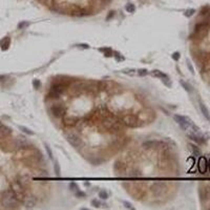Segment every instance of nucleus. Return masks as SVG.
<instances>
[{
	"mask_svg": "<svg viewBox=\"0 0 210 210\" xmlns=\"http://www.w3.org/2000/svg\"><path fill=\"white\" fill-rule=\"evenodd\" d=\"M99 198H101L102 200H106L108 198V193L106 192V190H101L99 192Z\"/></svg>",
	"mask_w": 210,
	"mask_h": 210,
	"instance_id": "nucleus-23",
	"label": "nucleus"
},
{
	"mask_svg": "<svg viewBox=\"0 0 210 210\" xmlns=\"http://www.w3.org/2000/svg\"><path fill=\"white\" fill-rule=\"evenodd\" d=\"M11 129H9V127H6L5 125H3L0 123V140L1 139H4V138H6L9 134H11Z\"/></svg>",
	"mask_w": 210,
	"mask_h": 210,
	"instance_id": "nucleus-11",
	"label": "nucleus"
},
{
	"mask_svg": "<svg viewBox=\"0 0 210 210\" xmlns=\"http://www.w3.org/2000/svg\"><path fill=\"white\" fill-rule=\"evenodd\" d=\"M174 119L176 120V122L180 125V127L182 128V129H184V130H187V129L193 124L192 121L189 119V118L184 117V116H180V115H174Z\"/></svg>",
	"mask_w": 210,
	"mask_h": 210,
	"instance_id": "nucleus-4",
	"label": "nucleus"
},
{
	"mask_svg": "<svg viewBox=\"0 0 210 210\" xmlns=\"http://www.w3.org/2000/svg\"><path fill=\"white\" fill-rule=\"evenodd\" d=\"M122 122L126 126H129V127H137V126H139V120L134 115H126V116H124L122 118Z\"/></svg>",
	"mask_w": 210,
	"mask_h": 210,
	"instance_id": "nucleus-6",
	"label": "nucleus"
},
{
	"mask_svg": "<svg viewBox=\"0 0 210 210\" xmlns=\"http://www.w3.org/2000/svg\"><path fill=\"white\" fill-rule=\"evenodd\" d=\"M162 142H159V141H149V142H146V143L143 144V146L145 148H157L159 145H161Z\"/></svg>",
	"mask_w": 210,
	"mask_h": 210,
	"instance_id": "nucleus-15",
	"label": "nucleus"
},
{
	"mask_svg": "<svg viewBox=\"0 0 210 210\" xmlns=\"http://www.w3.org/2000/svg\"><path fill=\"white\" fill-rule=\"evenodd\" d=\"M1 203H2L3 207L6 209H14L17 208L19 204L18 199L16 198L15 193L13 192L12 189H9L2 193V198H1Z\"/></svg>",
	"mask_w": 210,
	"mask_h": 210,
	"instance_id": "nucleus-2",
	"label": "nucleus"
},
{
	"mask_svg": "<svg viewBox=\"0 0 210 210\" xmlns=\"http://www.w3.org/2000/svg\"><path fill=\"white\" fill-rule=\"evenodd\" d=\"M207 167H208L207 160H206L204 157H200V159H199V163H198L199 171H200L201 174H205V172L207 171Z\"/></svg>",
	"mask_w": 210,
	"mask_h": 210,
	"instance_id": "nucleus-10",
	"label": "nucleus"
},
{
	"mask_svg": "<svg viewBox=\"0 0 210 210\" xmlns=\"http://www.w3.org/2000/svg\"><path fill=\"white\" fill-rule=\"evenodd\" d=\"M9 44H11V39L9 37H4L1 41H0V46H1V49L2 51H5V49H9Z\"/></svg>",
	"mask_w": 210,
	"mask_h": 210,
	"instance_id": "nucleus-14",
	"label": "nucleus"
},
{
	"mask_svg": "<svg viewBox=\"0 0 210 210\" xmlns=\"http://www.w3.org/2000/svg\"><path fill=\"white\" fill-rule=\"evenodd\" d=\"M180 84L183 86V88L185 89L186 91H188V93H191L193 89H192V86L189 84V83H187V82H185L184 80H181L180 81Z\"/></svg>",
	"mask_w": 210,
	"mask_h": 210,
	"instance_id": "nucleus-18",
	"label": "nucleus"
},
{
	"mask_svg": "<svg viewBox=\"0 0 210 210\" xmlns=\"http://www.w3.org/2000/svg\"><path fill=\"white\" fill-rule=\"evenodd\" d=\"M54 171H55V174L57 177H59L61 174V169H60V165H59L58 162H55L54 164Z\"/></svg>",
	"mask_w": 210,
	"mask_h": 210,
	"instance_id": "nucleus-21",
	"label": "nucleus"
},
{
	"mask_svg": "<svg viewBox=\"0 0 210 210\" xmlns=\"http://www.w3.org/2000/svg\"><path fill=\"white\" fill-rule=\"evenodd\" d=\"M188 137L190 138L191 140H193L194 142H196V143H199V144H203V143H205V141H206V139H204V137L200 134V131L191 130V132H189L188 134Z\"/></svg>",
	"mask_w": 210,
	"mask_h": 210,
	"instance_id": "nucleus-9",
	"label": "nucleus"
},
{
	"mask_svg": "<svg viewBox=\"0 0 210 210\" xmlns=\"http://www.w3.org/2000/svg\"><path fill=\"white\" fill-rule=\"evenodd\" d=\"M209 168H210V161H209Z\"/></svg>",
	"mask_w": 210,
	"mask_h": 210,
	"instance_id": "nucleus-38",
	"label": "nucleus"
},
{
	"mask_svg": "<svg viewBox=\"0 0 210 210\" xmlns=\"http://www.w3.org/2000/svg\"><path fill=\"white\" fill-rule=\"evenodd\" d=\"M138 75L140 77H144V76H146V75H148V70H138Z\"/></svg>",
	"mask_w": 210,
	"mask_h": 210,
	"instance_id": "nucleus-27",
	"label": "nucleus"
},
{
	"mask_svg": "<svg viewBox=\"0 0 210 210\" xmlns=\"http://www.w3.org/2000/svg\"><path fill=\"white\" fill-rule=\"evenodd\" d=\"M189 147H190V150H191V152H192V155H194V157H201L202 155V152H201V150H200V148H199L198 146H195V145H192V144H190L189 145Z\"/></svg>",
	"mask_w": 210,
	"mask_h": 210,
	"instance_id": "nucleus-16",
	"label": "nucleus"
},
{
	"mask_svg": "<svg viewBox=\"0 0 210 210\" xmlns=\"http://www.w3.org/2000/svg\"><path fill=\"white\" fill-rule=\"evenodd\" d=\"M165 189H166V185H165L164 183H161V182L153 183L151 185V187H150V190H151L152 194L155 195V196L161 195L165 191Z\"/></svg>",
	"mask_w": 210,
	"mask_h": 210,
	"instance_id": "nucleus-7",
	"label": "nucleus"
},
{
	"mask_svg": "<svg viewBox=\"0 0 210 210\" xmlns=\"http://www.w3.org/2000/svg\"><path fill=\"white\" fill-rule=\"evenodd\" d=\"M126 11H127V12H129V13L134 12V6L132 5V4H129V5L126 6Z\"/></svg>",
	"mask_w": 210,
	"mask_h": 210,
	"instance_id": "nucleus-31",
	"label": "nucleus"
},
{
	"mask_svg": "<svg viewBox=\"0 0 210 210\" xmlns=\"http://www.w3.org/2000/svg\"><path fill=\"white\" fill-rule=\"evenodd\" d=\"M12 190L15 193L16 198L18 199L19 202H22L24 200V188H23L21 182L12 183Z\"/></svg>",
	"mask_w": 210,
	"mask_h": 210,
	"instance_id": "nucleus-3",
	"label": "nucleus"
},
{
	"mask_svg": "<svg viewBox=\"0 0 210 210\" xmlns=\"http://www.w3.org/2000/svg\"><path fill=\"white\" fill-rule=\"evenodd\" d=\"M51 113L54 117L56 118H61L63 117L66 113V108L62 105V104H54L52 107H51Z\"/></svg>",
	"mask_w": 210,
	"mask_h": 210,
	"instance_id": "nucleus-5",
	"label": "nucleus"
},
{
	"mask_svg": "<svg viewBox=\"0 0 210 210\" xmlns=\"http://www.w3.org/2000/svg\"><path fill=\"white\" fill-rule=\"evenodd\" d=\"M33 86H34V88H36V89H38L41 86V82H40L39 80H37V79H35L33 81Z\"/></svg>",
	"mask_w": 210,
	"mask_h": 210,
	"instance_id": "nucleus-28",
	"label": "nucleus"
},
{
	"mask_svg": "<svg viewBox=\"0 0 210 210\" xmlns=\"http://www.w3.org/2000/svg\"><path fill=\"white\" fill-rule=\"evenodd\" d=\"M162 82L164 83V84L166 86H168V87H171V81L169 80V78H165V79H162Z\"/></svg>",
	"mask_w": 210,
	"mask_h": 210,
	"instance_id": "nucleus-29",
	"label": "nucleus"
},
{
	"mask_svg": "<svg viewBox=\"0 0 210 210\" xmlns=\"http://www.w3.org/2000/svg\"><path fill=\"white\" fill-rule=\"evenodd\" d=\"M123 204L124 205H126V207L128 208V209H132V206H131L129 203H127V202H123Z\"/></svg>",
	"mask_w": 210,
	"mask_h": 210,
	"instance_id": "nucleus-37",
	"label": "nucleus"
},
{
	"mask_svg": "<svg viewBox=\"0 0 210 210\" xmlns=\"http://www.w3.org/2000/svg\"><path fill=\"white\" fill-rule=\"evenodd\" d=\"M28 25H30V23H28V22H20V23H19L18 24V28L19 30H23V28H28Z\"/></svg>",
	"mask_w": 210,
	"mask_h": 210,
	"instance_id": "nucleus-26",
	"label": "nucleus"
},
{
	"mask_svg": "<svg viewBox=\"0 0 210 210\" xmlns=\"http://www.w3.org/2000/svg\"><path fill=\"white\" fill-rule=\"evenodd\" d=\"M66 138H67V141L70 142V145H73L75 148H79V146L81 145V143H82L81 139H80V138L75 134H67Z\"/></svg>",
	"mask_w": 210,
	"mask_h": 210,
	"instance_id": "nucleus-8",
	"label": "nucleus"
},
{
	"mask_svg": "<svg viewBox=\"0 0 210 210\" xmlns=\"http://www.w3.org/2000/svg\"><path fill=\"white\" fill-rule=\"evenodd\" d=\"M115 57L117 58V60L118 61H121V60H124V57H122V56H120L119 53H115Z\"/></svg>",
	"mask_w": 210,
	"mask_h": 210,
	"instance_id": "nucleus-36",
	"label": "nucleus"
},
{
	"mask_svg": "<svg viewBox=\"0 0 210 210\" xmlns=\"http://www.w3.org/2000/svg\"><path fill=\"white\" fill-rule=\"evenodd\" d=\"M187 66H188L189 70H190V72H191L192 74H194V70H193V66H192V64L190 63V61H189V60H187Z\"/></svg>",
	"mask_w": 210,
	"mask_h": 210,
	"instance_id": "nucleus-32",
	"label": "nucleus"
},
{
	"mask_svg": "<svg viewBox=\"0 0 210 210\" xmlns=\"http://www.w3.org/2000/svg\"><path fill=\"white\" fill-rule=\"evenodd\" d=\"M91 205H93L94 207L98 208V207H100V202L98 201V200H93V201H91Z\"/></svg>",
	"mask_w": 210,
	"mask_h": 210,
	"instance_id": "nucleus-30",
	"label": "nucleus"
},
{
	"mask_svg": "<svg viewBox=\"0 0 210 210\" xmlns=\"http://www.w3.org/2000/svg\"><path fill=\"white\" fill-rule=\"evenodd\" d=\"M123 167H124V164L120 161H117L116 163H115V165H113V169L116 171H121Z\"/></svg>",
	"mask_w": 210,
	"mask_h": 210,
	"instance_id": "nucleus-20",
	"label": "nucleus"
},
{
	"mask_svg": "<svg viewBox=\"0 0 210 210\" xmlns=\"http://www.w3.org/2000/svg\"><path fill=\"white\" fill-rule=\"evenodd\" d=\"M151 75L153 77H157V78H160V79H165V78H168V76L166 74H164L161 70H152Z\"/></svg>",
	"mask_w": 210,
	"mask_h": 210,
	"instance_id": "nucleus-17",
	"label": "nucleus"
},
{
	"mask_svg": "<svg viewBox=\"0 0 210 210\" xmlns=\"http://www.w3.org/2000/svg\"><path fill=\"white\" fill-rule=\"evenodd\" d=\"M75 194H76V196H79V198H81V196H85V193L82 191H80V190H78L77 192H75Z\"/></svg>",
	"mask_w": 210,
	"mask_h": 210,
	"instance_id": "nucleus-35",
	"label": "nucleus"
},
{
	"mask_svg": "<svg viewBox=\"0 0 210 210\" xmlns=\"http://www.w3.org/2000/svg\"><path fill=\"white\" fill-rule=\"evenodd\" d=\"M70 190H72V191H74V192H77L78 190H80L79 187H78V185H77L76 183H70Z\"/></svg>",
	"mask_w": 210,
	"mask_h": 210,
	"instance_id": "nucleus-24",
	"label": "nucleus"
},
{
	"mask_svg": "<svg viewBox=\"0 0 210 210\" xmlns=\"http://www.w3.org/2000/svg\"><path fill=\"white\" fill-rule=\"evenodd\" d=\"M18 128L20 129L21 131H23L24 134H34V131H32L30 129L26 128L25 126H18Z\"/></svg>",
	"mask_w": 210,
	"mask_h": 210,
	"instance_id": "nucleus-22",
	"label": "nucleus"
},
{
	"mask_svg": "<svg viewBox=\"0 0 210 210\" xmlns=\"http://www.w3.org/2000/svg\"><path fill=\"white\" fill-rule=\"evenodd\" d=\"M200 109H201L202 113H203V116H204L205 118L208 120V121H210V113H209V110H208V108L206 107V105H205L203 102H200Z\"/></svg>",
	"mask_w": 210,
	"mask_h": 210,
	"instance_id": "nucleus-13",
	"label": "nucleus"
},
{
	"mask_svg": "<svg viewBox=\"0 0 210 210\" xmlns=\"http://www.w3.org/2000/svg\"><path fill=\"white\" fill-rule=\"evenodd\" d=\"M193 14H194V9H188V11L185 13V16L186 17H190V16H192Z\"/></svg>",
	"mask_w": 210,
	"mask_h": 210,
	"instance_id": "nucleus-33",
	"label": "nucleus"
},
{
	"mask_svg": "<svg viewBox=\"0 0 210 210\" xmlns=\"http://www.w3.org/2000/svg\"><path fill=\"white\" fill-rule=\"evenodd\" d=\"M51 11L72 16H88L99 12L113 0H38Z\"/></svg>",
	"mask_w": 210,
	"mask_h": 210,
	"instance_id": "nucleus-1",
	"label": "nucleus"
},
{
	"mask_svg": "<svg viewBox=\"0 0 210 210\" xmlns=\"http://www.w3.org/2000/svg\"><path fill=\"white\" fill-rule=\"evenodd\" d=\"M77 122H78V118H75V117H64L63 118V123L66 126H74L77 124Z\"/></svg>",
	"mask_w": 210,
	"mask_h": 210,
	"instance_id": "nucleus-12",
	"label": "nucleus"
},
{
	"mask_svg": "<svg viewBox=\"0 0 210 210\" xmlns=\"http://www.w3.org/2000/svg\"><path fill=\"white\" fill-rule=\"evenodd\" d=\"M44 146H45V150H46V152H47V155H49V158L51 159V160H52V159H53V151H52V149H51V147H49V145H47V144H45Z\"/></svg>",
	"mask_w": 210,
	"mask_h": 210,
	"instance_id": "nucleus-25",
	"label": "nucleus"
},
{
	"mask_svg": "<svg viewBox=\"0 0 210 210\" xmlns=\"http://www.w3.org/2000/svg\"><path fill=\"white\" fill-rule=\"evenodd\" d=\"M172 59H174V60H176V61H178L179 60V59H180V53H174V54H172Z\"/></svg>",
	"mask_w": 210,
	"mask_h": 210,
	"instance_id": "nucleus-34",
	"label": "nucleus"
},
{
	"mask_svg": "<svg viewBox=\"0 0 210 210\" xmlns=\"http://www.w3.org/2000/svg\"><path fill=\"white\" fill-rule=\"evenodd\" d=\"M36 204V201H35V199L34 198H26L25 199V206L28 208H32L35 206Z\"/></svg>",
	"mask_w": 210,
	"mask_h": 210,
	"instance_id": "nucleus-19",
	"label": "nucleus"
}]
</instances>
